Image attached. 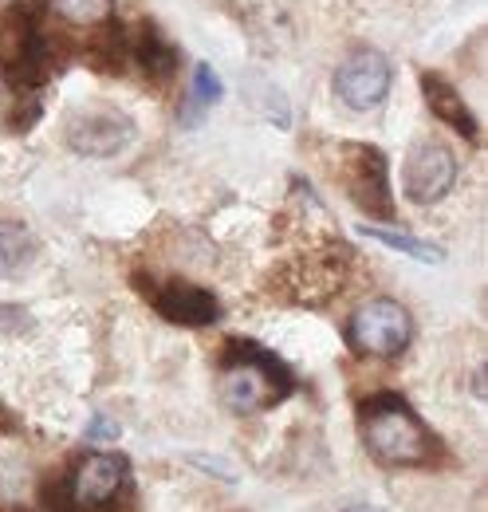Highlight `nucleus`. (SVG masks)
<instances>
[{
	"instance_id": "obj_1",
	"label": "nucleus",
	"mask_w": 488,
	"mask_h": 512,
	"mask_svg": "<svg viewBox=\"0 0 488 512\" xmlns=\"http://www.w3.org/2000/svg\"><path fill=\"white\" fill-rule=\"evenodd\" d=\"M221 371H225L221 375V394H225V406L233 414L268 410V406L284 402L296 390L292 371L272 351H264L260 343H248V339H233L225 347Z\"/></svg>"
},
{
	"instance_id": "obj_2",
	"label": "nucleus",
	"mask_w": 488,
	"mask_h": 512,
	"mask_svg": "<svg viewBox=\"0 0 488 512\" xmlns=\"http://www.w3.org/2000/svg\"><path fill=\"white\" fill-rule=\"evenodd\" d=\"M359 422H363V442L370 457H378L382 465H422L433 449L422 418L398 394L366 398L359 406Z\"/></svg>"
},
{
	"instance_id": "obj_3",
	"label": "nucleus",
	"mask_w": 488,
	"mask_h": 512,
	"mask_svg": "<svg viewBox=\"0 0 488 512\" xmlns=\"http://www.w3.org/2000/svg\"><path fill=\"white\" fill-rule=\"evenodd\" d=\"M339 182L347 197L374 221L394 217V197H390V166L378 146H343L339 150Z\"/></svg>"
},
{
	"instance_id": "obj_4",
	"label": "nucleus",
	"mask_w": 488,
	"mask_h": 512,
	"mask_svg": "<svg viewBox=\"0 0 488 512\" xmlns=\"http://www.w3.org/2000/svg\"><path fill=\"white\" fill-rule=\"evenodd\" d=\"M347 339L359 355H374V359H394L410 347L414 339V320L410 312L398 304V300H370L363 304L351 327H347Z\"/></svg>"
},
{
	"instance_id": "obj_5",
	"label": "nucleus",
	"mask_w": 488,
	"mask_h": 512,
	"mask_svg": "<svg viewBox=\"0 0 488 512\" xmlns=\"http://www.w3.org/2000/svg\"><path fill=\"white\" fill-rule=\"evenodd\" d=\"M130 138L134 123L115 107H87L67 123V146L83 158H115L130 146Z\"/></svg>"
},
{
	"instance_id": "obj_6",
	"label": "nucleus",
	"mask_w": 488,
	"mask_h": 512,
	"mask_svg": "<svg viewBox=\"0 0 488 512\" xmlns=\"http://www.w3.org/2000/svg\"><path fill=\"white\" fill-rule=\"evenodd\" d=\"M390 79H394V67L382 52L374 48H359L351 52L339 71H335V95L351 107V111H370L386 99L390 91Z\"/></svg>"
},
{
	"instance_id": "obj_7",
	"label": "nucleus",
	"mask_w": 488,
	"mask_h": 512,
	"mask_svg": "<svg viewBox=\"0 0 488 512\" xmlns=\"http://www.w3.org/2000/svg\"><path fill=\"white\" fill-rule=\"evenodd\" d=\"M134 284L146 292V300L154 304V312L162 320L178 323V327H209L221 316V304L209 288L185 284V280H166V284H150L142 276H134Z\"/></svg>"
},
{
	"instance_id": "obj_8",
	"label": "nucleus",
	"mask_w": 488,
	"mask_h": 512,
	"mask_svg": "<svg viewBox=\"0 0 488 512\" xmlns=\"http://www.w3.org/2000/svg\"><path fill=\"white\" fill-rule=\"evenodd\" d=\"M457 182V158L441 142H422L406 158V197L418 205H433Z\"/></svg>"
},
{
	"instance_id": "obj_9",
	"label": "nucleus",
	"mask_w": 488,
	"mask_h": 512,
	"mask_svg": "<svg viewBox=\"0 0 488 512\" xmlns=\"http://www.w3.org/2000/svg\"><path fill=\"white\" fill-rule=\"evenodd\" d=\"M126 485V457L119 453H91L79 461L75 481H71V505L79 509H103L119 497Z\"/></svg>"
},
{
	"instance_id": "obj_10",
	"label": "nucleus",
	"mask_w": 488,
	"mask_h": 512,
	"mask_svg": "<svg viewBox=\"0 0 488 512\" xmlns=\"http://www.w3.org/2000/svg\"><path fill=\"white\" fill-rule=\"evenodd\" d=\"M422 95H426L429 111L445 123V127H453L461 138H469V142H477V119H473V111H469V103L461 99V91L449 83V79H441L437 71H422Z\"/></svg>"
},
{
	"instance_id": "obj_11",
	"label": "nucleus",
	"mask_w": 488,
	"mask_h": 512,
	"mask_svg": "<svg viewBox=\"0 0 488 512\" xmlns=\"http://www.w3.org/2000/svg\"><path fill=\"white\" fill-rule=\"evenodd\" d=\"M126 52H130V60L142 67L150 79H166V75H174V67H178V52H174L150 24H142V28L134 32V40L126 44Z\"/></svg>"
},
{
	"instance_id": "obj_12",
	"label": "nucleus",
	"mask_w": 488,
	"mask_h": 512,
	"mask_svg": "<svg viewBox=\"0 0 488 512\" xmlns=\"http://www.w3.org/2000/svg\"><path fill=\"white\" fill-rule=\"evenodd\" d=\"M32 260H36V237L20 221H0V276H12Z\"/></svg>"
},
{
	"instance_id": "obj_13",
	"label": "nucleus",
	"mask_w": 488,
	"mask_h": 512,
	"mask_svg": "<svg viewBox=\"0 0 488 512\" xmlns=\"http://www.w3.org/2000/svg\"><path fill=\"white\" fill-rule=\"evenodd\" d=\"M359 233H363V237H370V241H382V245L398 249V253L414 256V260H426V264H441V260H445V253H441L437 245H426V241H418V237H410V233H398V229H382V225H363Z\"/></svg>"
},
{
	"instance_id": "obj_14",
	"label": "nucleus",
	"mask_w": 488,
	"mask_h": 512,
	"mask_svg": "<svg viewBox=\"0 0 488 512\" xmlns=\"http://www.w3.org/2000/svg\"><path fill=\"white\" fill-rule=\"evenodd\" d=\"M52 12L75 24V28H95V24H107L111 12H115V0H48Z\"/></svg>"
},
{
	"instance_id": "obj_15",
	"label": "nucleus",
	"mask_w": 488,
	"mask_h": 512,
	"mask_svg": "<svg viewBox=\"0 0 488 512\" xmlns=\"http://www.w3.org/2000/svg\"><path fill=\"white\" fill-rule=\"evenodd\" d=\"M221 99V79H217V71L209 64L197 67V75H193V99H189V107H213Z\"/></svg>"
},
{
	"instance_id": "obj_16",
	"label": "nucleus",
	"mask_w": 488,
	"mask_h": 512,
	"mask_svg": "<svg viewBox=\"0 0 488 512\" xmlns=\"http://www.w3.org/2000/svg\"><path fill=\"white\" fill-rule=\"evenodd\" d=\"M87 438H91V442H115V438H119V422L99 414V418H91V426H87Z\"/></svg>"
},
{
	"instance_id": "obj_17",
	"label": "nucleus",
	"mask_w": 488,
	"mask_h": 512,
	"mask_svg": "<svg viewBox=\"0 0 488 512\" xmlns=\"http://www.w3.org/2000/svg\"><path fill=\"white\" fill-rule=\"evenodd\" d=\"M339 512H374V509H370V505H363V501H359V505H347V509H339Z\"/></svg>"
}]
</instances>
